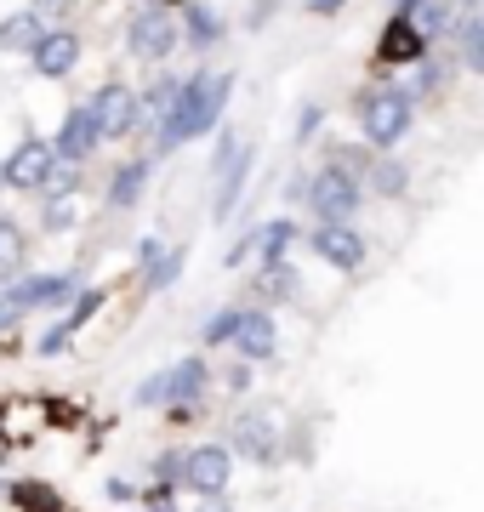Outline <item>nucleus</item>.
Masks as SVG:
<instances>
[{
	"instance_id": "37",
	"label": "nucleus",
	"mask_w": 484,
	"mask_h": 512,
	"mask_svg": "<svg viewBox=\"0 0 484 512\" xmlns=\"http://www.w3.org/2000/svg\"><path fill=\"white\" fill-rule=\"evenodd\" d=\"M0 495H6V484H0Z\"/></svg>"
},
{
	"instance_id": "27",
	"label": "nucleus",
	"mask_w": 484,
	"mask_h": 512,
	"mask_svg": "<svg viewBox=\"0 0 484 512\" xmlns=\"http://www.w3.org/2000/svg\"><path fill=\"white\" fill-rule=\"evenodd\" d=\"M12 501H18L23 512H63V495H52L46 484H29V478L12 484Z\"/></svg>"
},
{
	"instance_id": "1",
	"label": "nucleus",
	"mask_w": 484,
	"mask_h": 512,
	"mask_svg": "<svg viewBox=\"0 0 484 512\" xmlns=\"http://www.w3.org/2000/svg\"><path fill=\"white\" fill-rule=\"evenodd\" d=\"M228 97H234V74H188V80H177L171 103L160 109V120H154V126H160L154 131V154H177L183 143L217 131L223 126Z\"/></svg>"
},
{
	"instance_id": "13",
	"label": "nucleus",
	"mask_w": 484,
	"mask_h": 512,
	"mask_svg": "<svg viewBox=\"0 0 484 512\" xmlns=\"http://www.w3.org/2000/svg\"><path fill=\"white\" fill-rule=\"evenodd\" d=\"M97 143H103V137H97L92 109H86V103H75V109L63 114V126H57V137H52V154H57V160H69V165H80V160H86V154H92Z\"/></svg>"
},
{
	"instance_id": "31",
	"label": "nucleus",
	"mask_w": 484,
	"mask_h": 512,
	"mask_svg": "<svg viewBox=\"0 0 484 512\" xmlns=\"http://www.w3.org/2000/svg\"><path fill=\"white\" fill-rule=\"evenodd\" d=\"M319 120H325V109H319V103H308V109L297 114V143H302V137H314V131H319Z\"/></svg>"
},
{
	"instance_id": "35",
	"label": "nucleus",
	"mask_w": 484,
	"mask_h": 512,
	"mask_svg": "<svg viewBox=\"0 0 484 512\" xmlns=\"http://www.w3.org/2000/svg\"><path fill=\"white\" fill-rule=\"evenodd\" d=\"M12 319H18V313H12V308H6V296H0V330H6V325H12Z\"/></svg>"
},
{
	"instance_id": "39",
	"label": "nucleus",
	"mask_w": 484,
	"mask_h": 512,
	"mask_svg": "<svg viewBox=\"0 0 484 512\" xmlns=\"http://www.w3.org/2000/svg\"><path fill=\"white\" fill-rule=\"evenodd\" d=\"M211 512H223V507H211Z\"/></svg>"
},
{
	"instance_id": "4",
	"label": "nucleus",
	"mask_w": 484,
	"mask_h": 512,
	"mask_svg": "<svg viewBox=\"0 0 484 512\" xmlns=\"http://www.w3.org/2000/svg\"><path fill=\"white\" fill-rule=\"evenodd\" d=\"M228 478H234V450L228 444H200L177 461V484L200 501H223L228 495Z\"/></svg>"
},
{
	"instance_id": "11",
	"label": "nucleus",
	"mask_w": 484,
	"mask_h": 512,
	"mask_svg": "<svg viewBox=\"0 0 484 512\" xmlns=\"http://www.w3.org/2000/svg\"><path fill=\"white\" fill-rule=\"evenodd\" d=\"M52 143H40V137H23L18 148H12V160H0V177H6V188H40L46 183V171H52Z\"/></svg>"
},
{
	"instance_id": "16",
	"label": "nucleus",
	"mask_w": 484,
	"mask_h": 512,
	"mask_svg": "<svg viewBox=\"0 0 484 512\" xmlns=\"http://www.w3.org/2000/svg\"><path fill=\"white\" fill-rule=\"evenodd\" d=\"M376 57H382V63H393V69H399V63H422V57H428V40L410 29L405 12H393L388 29H382V40H376Z\"/></svg>"
},
{
	"instance_id": "18",
	"label": "nucleus",
	"mask_w": 484,
	"mask_h": 512,
	"mask_svg": "<svg viewBox=\"0 0 484 512\" xmlns=\"http://www.w3.org/2000/svg\"><path fill=\"white\" fill-rule=\"evenodd\" d=\"M223 12H211V6H200V0H188V6H177V35L194 46V52H205V46H217L223 40Z\"/></svg>"
},
{
	"instance_id": "7",
	"label": "nucleus",
	"mask_w": 484,
	"mask_h": 512,
	"mask_svg": "<svg viewBox=\"0 0 484 512\" xmlns=\"http://www.w3.org/2000/svg\"><path fill=\"white\" fill-rule=\"evenodd\" d=\"M29 63H35L40 80H63V74H75V63H80V35L69 29V23L40 29V40L29 46Z\"/></svg>"
},
{
	"instance_id": "32",
	"label": "nucleus",
	"mask_w": 484,
	"mask_h": 512,
	"mask_svg": "<svg viewBox=\"0 0 484 512\" xmlns=\"http://www.w3.org/2000/svg\"><path fill=\"white\" fill-rule=\"evenodd\" d=\"M29 6H35L40 18H46V12H57V18H63V12H75V0H29Z\"/></svg>"
},
{
	"instance_id": "3",
	"label": "nucleus",
	"mask_w": 484,
	"mask_h": 512,
	"mask_svg": "<svg viewBox=\"0 0 484 512\" xmlns=\"http://www.w3.org/2000/svg\"><path fill=\"white\" fill-rule=\"evenodd\" d=\"M359 177L354 171H342V165H319L314 177L302 183V200H308V211H314L319 222H348L359 211Z\"/></svg>"
},
{
	"instance_id": "38",
	"label": "nucleus",
	"mask_w": 484,
	"mask_h": 512,
	"mask_svg": "<svg viewBox=\"0 0 484 512\" xmlns=\"http://www.w3.org/2000/svg\"><path fill=\"white\" fill-rule=\"evenodd\" d=\"M0 188H6V177H0Z\"/></svg>"
},
{
	"instance_id": "10",
	"label": "nucleus",
	"mask_w": 484,
	"mask_h": 512,
	"mask_svg": "<svg viewBox=\"0 0 484 512\" xmlns=\"http://www.w3.org/2000/svg\"><path fill=\"white\" fill-rule=\"evenodd\" d=\"M103 302H109V291H103V285H92V291H80V302H75L69 313H63V319H57V325L46 330V336H40V342H35V353H40V359H57V353L69 348V342H75L80 330L92 325V313L103 308Z\"/></svg>"
},
{
	"instance_id": "14",
	"label": "nucleus",
	"mask_w": 484,
	"mask_h": 512,
	"mask_svg": "<svg viewBox=\"0 0 484 512\" xmlns=\"http://www.w3.org/2000/svg\"><path fill=\"white\" fill-rule=\"evenodd\" d=\"M75 291V274H29V279H12V296H6V308L23 313V308H52L63 296Z\"/></svg>"
},
{
	"instance_id": "20",
	"label": "nucleus",
	"mask_w": 484,
	"mask_h": 512,
	"mask_svg": "<svg viewBox=\"0 0 484 512\" xmlns=\"http://www.w3.org/2000/svg\"><path fill=\"white\" fill-rule=\"evenodd\" d=\"M234 450H240L245 461H274L280 450H274V421L268 416H240V427H234Z\"/></svg>"
},
{
	"instance_id": "23",
	"label": "nucleus",
	"mask_w": 484,
	"mask_h": 512,
	"mask_svg": "<svg viewBox=\"0 0 484 512\" xmlns=\"http://www.w3.org/2000/svg\"><path fill=\"white\" fill-rule=\"evenodd\" d=\"M40 29H46V18H40L35 6H23L12 18H0V46H6V52H29L40 40Z\"/></svg>"
},
{
	"instance_id": "30",
	"label": "nucleus",
	"mask_w": 484,
	"mask_h": 512,
	"mask_svg": "<svg viewBox=\"0 0 484 512\" xmlns=\"http://www.w3.org/2000/svg\"><path fill=\"white\" fill-rule=\"evenodd\" d=\"M439 86H445V63H422V69H416L410 97H428V92H439Z\"/></svg>"
},
{
	"instance_id": "17",
	"label": "nucleus",
	"mask_w": 484,
	"mask_h": 512,
	"mask_svg": "<svg viewBox=\"0 0 484 512\" xmlns=\"http://www.w3.org/2000/svg\"><path fill=\"white\" fill-rule=\"evenodd\" d=\"M251 165H257V154H251L245 143L234 148V154H228L223 165H217V200H211V211H217V217H228V211L240 205L245 183H251Z\"/></svg>"
},
{
	"instance_id": "24",
	"label": "nucleus",
	"mask_w": 484,
	"mask_h": 512,
	"mask_svg": "<svg viewBox=\"0 0 484 512\" xmlns=\"http://www.w3.org/2000/svg\"><path fill=\"white\" fill-rule=\"evenodd\" d=\"M149 171H154L149 160H126V165H120V171H114V183H109V205H120V211H126V205L143 200V188H149Z\"/></svg>"
},
{
	"instance_id": "22",
	"label": "nucleus",
	"mask_w": 484,
	"mask_h": 512,
	"mask_svg": "<svg viewBox=\"0 0 484 512\" xmlns=\"http://www.w3.org/2000/svg\"><path fill=\"white\" fill-rule=\"evenodd\" d=\"M23 268H29V239L12 217H0V285H12Z\"/></svg>"
},
{
	"instance_id": "5",
	"label": "nucleus",
	"mask_w": 484,
	"mask_h": 512,
	"mask_svg": "<svg viewBox=\"0 0 484 512\" xmlns=\"http://www.w3.org/2000/svg\"><path fill=\"white\" fill-rule=\"evenodd\" d=\"M126 46H131L137 63H166V57L183 46V35H177V12H171V6H143V12L126 23Z\"/></svg>"
},
{
	"instance_id": "19",
	"label": "nucleus",
	"mask_w": 484,
	"mask_h": 512,
	"mask_svg": "<svg viewBox=\"0 0 484 512\" xmlns=\"http://www.w3.org/2000/svg\"><path fill=\"white\" fill-rule=\"evenodd\" d=\"M450 40L462 46V69H484V18L473 12V0H462V18L450 23Z\"/></svg>"
},
{
	"instance_id": "21",
	"label": "nucleus",
	"mask_w": 484,
	"mask_h": 512,
	"mask_svg": "<svg viewBox=\"0 0 484 512\" xmlns=\"http://www.w3.org/2000/svg\"><path fill=\"white\" fill-rule=\"evenodd\" d=\"M410 18V29H416V35L428 40H450V23H456V6H450V0H416V6H410L405 12Z\"/></svg>"
},
{
	"instance_id": "9",
	"label": "nucleus",
	"mask_w": 484,
	"mask_h": 512,
	"mask_svg": "<svg viewBox=\"0 0 484 512\" xmlns=\"http://www.w3.org/2000/svg\"><path fill=\"white\" fill-rule=\"evenodd\" d=\"M308 245H314V256L325 268H342V274H354L359 262H365V239H359L354 222H319L314 234H308Z\"/></svg>"
},
{
	"instance_id": "36",
	"label": "nucleus",
	"mask_w": 484,
	"mask_h": 512,
	"mask_svg": "<svg viewBox=\"0 0 484 512\" xmlns=\"http://www.w3.org/2000/svg\"><path fill=\"white\" fill-rule=\"evenodd\" d=\"M410 6H416V0H399V6H393V12H410Z\"/></svg>"
},
{
	"instance_id": "28",
	"label": "nucleus",
	"mask_w": 484,
	"mask_h": 512,
	"mask_svg": "<svg viewBox=\"0 0 484 512\" xmlns=\"http://www.w3.org/2000/svg\"><path fill=\"white\" fill-rule=\"evenodd\" d=\"M149 262V291H166V285H177V274H183V251H149L143 256Z\"/></svg>"
},
{
	"instance_id": "29",
	"label": "nucleus",
	"mask_w": 484,
	"mask_h": 512,
	"mask_svg": "<svg viewBox=\"0 0 484 512\" xmlns=\"http://www.w3.org/2000/svg\"><path fill=\"white\" fill-rule=\"evenodd\" d=\"M234 330H240V308H223V313H211L205 319V348H223V342H234Z\"/></svg>"
},
{
	"instance_id": "15",
	"label": "nucleus",
	"mask_w": 484,
	"mask_h": 512,
	"mask_svg": "<svg viewBox=\"0 0 484 512\" xmlns=\"http://www.w3.org/2000/svg\"><path fill=\"white\" fill-rule=\"evenodd\" d=\"M234 348H240L245 359H274V348H280V325H274V313L268 308H240Z\"/></svg>"
},
{
	"instance_id": "34",
	"label": "nucleus",
	"mask_w": 484,
	"mask_h": 512,
	"mask_svg": "<svg viewBox=\"0 0 484 512\" xmlns=\"http://www.w3.org/2000/svg\"><path fill=\"white\" fill-rule=\"evenodd\" d=\"M342 6H348V0H308V12H314V18H331V12H342Z\"/></svg>"
},
{
	"instance_id": "25",
	"label": "nucleus",
	"mask_w": 484,
	"mask_h": 512,
	"mask_svg": "<svg viewBox=\"0 0 484 512\" xmlns=\"http://www.w3.org/2000/svg\"><path fill=\"white\" fill-rule=\"evenodd\" d=\"M46 234H69V228H75L80 222V200H75V188H63V194H52V200H46Z\"/></svg>"
},
{
	"instance_id": "12",
	"label": "nucleus",
	"mask_w": 484,
	"mask_h": 512,
	"mask_svg": "<svg viewBox=\"0 0 484 512\" xmlns=\"http://www.w3.org/2000/svg\"><path fill=\"white\" fill-rule=\"evenodd\" d=\"M302 239V228L291 217H274V222H262V228H251V239L245 245H234V256L228 262H245V251H257V268H268V262H285V251Z\"/></svg>"
},
{
	"instance_id": "2",
	"label": "nucleus",
	"mask_w": 484,
	"mask_h": 512,
	"mask_svg": "<svg viewBox=\"0 0 484 512\" xmlns=\"http://www.w3.org/2000/svg\"><path fill=\"white\" fill-rule=\"evenodd\" d=\"M410 114H416V97L405 86H371V92L359 97V137L371 148H393L399 137L410 131Z\"/></svg>"
},
{
	"instance_id": "33",
	"label": "nucleus",
	"mask_w": 484,
	"mask_h": 512,
	"mask_svg": "<svg viewBox=\"0 0 484 512\" xmlns=\"http://www.w3.org/2000/svg\"><path fill=\"white\" fill-rule=\"evenodd\" d=\"M154 473H160V484L171 490V484H177V456H160L154 461Z\"/></svg>"
},
{
	"instance_id": "8",
	"label": "nucleus",
	"mask_w": 484,
	"mask_h": 512,
	"mask_svg": "<svg viewBox=\"0 0 484 512\" xmlns=\"http://www.w3.org/2000/svg\"><path fill=\"white\" fill-rule=\"evenodd\" d=\"M92 109V120H97V137L109 143V137H126V131H137V92H131L126 80H109L103 92L86 103Z\"/></svg>"
},
{
	"instance_id": "6",
	"label": "nucleus",
	"mask_w": 484,
	"mask_h": 512,
	"mask_svg": "<svg viewBox=\"0 0 484 512\" xmlns=\"http://www.w3.org/2000/svg\"><path fill=\"white\" fill-rule=\"evenodd\" d=\"M205 393V359H177L171 370L149 376V382L137 387V404H194Z\"/></svg>"
},
{
	"instance_id": "26",
	"label": "nucleus",
	"mask_w": 484,
	"mask_h": 512,
	"mask_svg": "<svg viewBox=\"0 0 484 512\" xmlns=\"http://www.w3.org/2000/svg\"><path fill=\"white\" fill-rule=\"evenodd\" d=\"M365 171H371V188H376V194H388V200L410 188V171H405L399 160H371Z\"/></svg>"
}]
</instances>
